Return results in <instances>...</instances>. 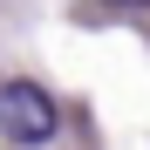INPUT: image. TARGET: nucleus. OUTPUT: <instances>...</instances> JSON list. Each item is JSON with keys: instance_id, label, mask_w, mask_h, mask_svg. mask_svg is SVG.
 I'll use <instances>...</instances> for the list:
<instances>
[{"instance_id": "1", "label": "nucleus", "mask_w": 150, "mask_h": 150, "mask_svg": "<svg viewBox=\"0 0 150 150\" xmlns=\"http://www.w3.org/2000/svg\"><path fill=\"white\" fill-rule=\"evenodd\" d=\"M55 130H62V109L41 82H0V137L14 150H41Z\"/></svg>"}, {"instance_id": "2", "label": "nucleus", "mask_w": 150, "mask_h": 150, "mask_svg": "<svg viewBox=\"0 0 150 150\" xmlns=\"http://www.w3.org/2000/svg\"><path fill=\"white\" fill-rule=\"evenodd\" d=\"M103 7H150V0H103Z\"/></svg>"}]
</instances>
